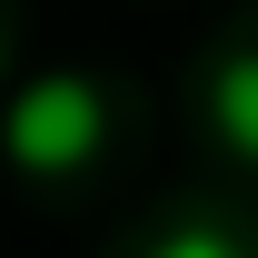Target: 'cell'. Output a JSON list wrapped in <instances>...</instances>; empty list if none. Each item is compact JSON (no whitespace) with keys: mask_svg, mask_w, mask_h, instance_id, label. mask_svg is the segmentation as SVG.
<instances>
[{"mask_svg":"<svg viewBox=\"0 0 258 258\" xmlns=\"http://www.w3.org/2000/svg\"><path fill=\"white\" fill-rule=\"evenodd\" d=\"M209 129H219L238 159H258V50H228L209 70Z\"/></svg>","mask_w":258,"mask_h":258,"instance_id":"obj_2","label":"cell"},{"mask_svg":"<svg viewBox=\"0 0 258 258\" xmlns=\"http://www.w3.org/2000/svg\"><path fill=\"white\" fill-rule=\"evenodd\" d=\"M99 129H109V109H99V90L80 80V70H50V80H30V90L10 99V119H0V139H10V159L40 169V179H60V169H80L99 149Z\"/></svg>","mask_w":258,"mask_h":258,"instance_id":"obj_1","label":"cell"},{"mask_svg":"<svg viewBox=\"0 0 258 258\" xmlns=\"http://www.w3.org/2000/svg\"><path fill=\"white\" fill-rule=\"evenodd\" d=\"M149 258H248V238H228V228H209V219H199V228H169Z\"/></svg>","mask_w":258,"mask_h":258,"instance_id":"obj_3","label":"cell"}]
</instances>
